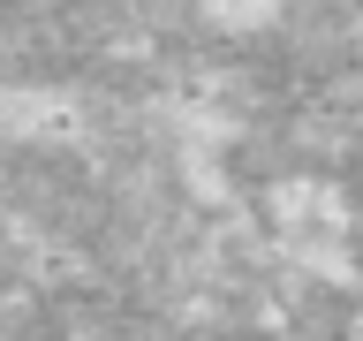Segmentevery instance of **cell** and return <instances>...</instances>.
Returning <instances> with one entry per match:
<instances>
[{
	"mask_svg": "<svg viewBox=\"0 0 363 341\" xmlns=\"http://www.w3.org/2000/svg\"><path fill=\"white\" fill-rule=\"evenodd\" d=\"M356 121H363V91H356Z\"/></svg>",
	"mask_w": 363,
	"mask_h": 341,
	"instance_id": "obj_4",
	"label": "cell"
},
{
	"mask_svg": "<svg viewBox=\"0 0 363 341\" xmlns=\"http://www.w3.org/2000/svg\"><path fill=\"white\" fill-rule=\"evenodd\" d=\"M280 16H288V0H197V23L212 31V38H272L280 31Z\"/></svg>",
	"mask_w": 363,
	"mask_h": 341,
	"instance_id": "obj_3",
	"label": "cell"
},
{
	"mask_svg": "<svg viewBox=\"0 0 363 341\" xmlns=\"http://www.w3.org/2000/svg\"><path fill=\"white\" fill-rule=\"evenodd\" d=\"M265 212L288 227V235H303V243L348 227V197H340L325 175H288V182H272V190H265Z\"/></svg>",
	"mask_w": 363,
	"mask_h": 341,
	"instance_id": "obj_2",
	"label": "cell"
},
{
	"mask_svg": "<svg viewBox=\"0 0 363 341\" xmlns=\"http://www.w3.org/2000/svg\"><path fill=\"white\" fill-rule=\"evenodd\" d=\"M76 91L61 84H23V76H8L0 84V136L8 144H68L76 136Z\"/></svg>",
	"mask_w": 363,
	"mask_h": 341,
	"instance_id": "obj_1",
	"label": "cell"
}]
</instances>
